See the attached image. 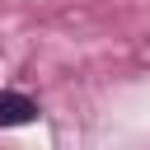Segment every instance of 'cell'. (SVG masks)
Here are the masks:
<instances>
[{
	"instance_id": "6da1fadb",
	"label": "cell",
	"mask_w": 150,
	"mask_h": 150,
	"mask_svg": "<svg viewBox=\"0 0 150 150\" xmlns=\"http://www.w3.org/2000/svg\"><path fill=\"white\" fill-rule=\"evenodd\" d=\"M33 117H38V103L28 94H19V89L0 94V127H28Z\"/></svg>"
}]
</instances>
